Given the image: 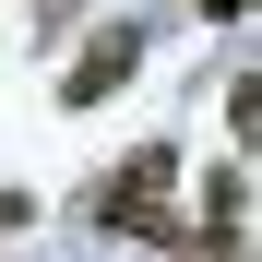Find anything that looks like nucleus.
<instances>
[{"instance_id":"obj_1","label":"nucleus","mask_w":262,"mask_h":262,"mask_svg":"<svg viewBox=\"0 0 262 262\" xmlns=\"http://www.w3.org/2000/svg\"><path fill=\"white\" fill-rule=\"evenodd\" d=\"M131 72H143V24H96L83 60H72V83H60V107H107Z\"/></svg>"},{"instance_id":"obj_2","label":"nucleus","mask_w":262,"mask_h":262,"mask_svg":"<svg viewBox=\"0 0 262 262\" xmlns=\"http://www.w3.org/2000/svg\"><path fill=\"white\" fill-rule=\"evenodd\" d=\"M96 227H119V238H179V214H167V191H96Z\"/></svg>"},{"instance_id":"obj_3","label":"nucleus","mask_w":262,"mask_h":262,"mask_svg":"<svg viewBox=\"0 0 262 262\" xmlns=\"http://www.w3.org/2000/svg\"><path fill=\"white\" fill-rule=\"evenodd\" d=\"M167 179H179V155H167V143H143V155L119 167V191H167Z\"/></svg>"},{"instance_id":"obj_4","label":"nucleus","mask_w":262,"mask_h":262,"mask_svg":"<svg viewBox=\"0 0 262 262\" xmlns=\"http://www.w3.org/2000/svg\"><path fill=\"white\" fill-rule=\"evenodd\" d=\"M238 203H250V191H238V167H227V179H214V203H203V238H238Z\"/></svg>"},{"instance_id":"obj_5","label":"nucleus","mask_w":262,"mask_h":262,"mask_svg":"<svg viewBox=\"0 0 262 262\" xmlns=\"http://www.w3.org/2000/svg\"><path fill=\"white\" fill-rule=\"evenodd\" d=\"M0 227H36V191H0Z\"/></svg>"},{"instance_id":"obj_6","label":"nucleus","mask_w":262,"mask_h":262,"mask_svg":"<svg viewBox=\"0 0 262 262\" xmlns=\"http://www.w3.org/2000/svg\"><path fill=\"white\" fill-rule=\"evenodd\" d=\"M203 12H214V24H238V12H250V0H203Z\"/></svg>"}]
</instances>
